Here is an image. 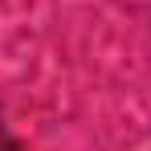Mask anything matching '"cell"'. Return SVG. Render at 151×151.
<instances>
[{"label": "cell", "mask_w": 151, "mask_h": 151, "mask_svg": "<svg viewBox=\"0 0 151 151\" xmlns=\"http://www.w3.org/2000/svg\"><path fill=\"white\" fill-rule=\"evenodd\" d=\"M0 151H25L21 147V139L8 131V123H4V114H0Z\"/></svg>", "instance_id": "1"}]
</instances>
